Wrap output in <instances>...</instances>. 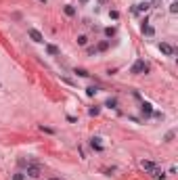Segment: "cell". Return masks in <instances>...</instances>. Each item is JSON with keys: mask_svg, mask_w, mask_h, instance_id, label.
<instances>
[{"mask_svg": "<svg viewBox=\"0 0 178 180\" xmlns=\"http://www.w3.org/2000/svg\"><path fill=\"white\" fill-rule=\"evenodd\" d=\"M25 174H27L30 178H40L42 166L38 164V161H27V164H25Z\"/></svg>", "mask_w": 178, "mask_h": 180, "instance_id": "1", "label": "cell"}, {"mask_svg": "<svg viewBox=\"0 0 178 180\" xmlns=\"http://www.w3.org/2000/svg\"><path fill=\"white\" fill-rule=\"evenodd\" d=\"M151 67H149V63H145L142 59H138L134 65L130 67V74H134V76H142V74H149Z\"/></svg>", "mask_w": 178, "mask_h": 180, "instance_id": "2", "label": "cell"}, {"mask_svg": "<svg viewBox=\"0 0 178 180\" xmlns=\"http://www.w3.org/2000/svg\"><path fill=\"white\" fill-rule=\"evenodd\" d=\"M27 36H30V38H32L36 44H42V42H44V36H42L38 30H36V27H30V30H27Z\"/></svg>", "mask_w": 178, "mask_h": 180, "instance_id": "3", "label": "cell"}, {"mask_svg": "<svg viewBox=\"0 0 178 180\" xmlns=\"http://www.w3.org/2000/svg\"><path fill=\"white\" fill-rule=\"evenodd\" d=\"M159 50H162L166 57H174V55H176V50H174L168 42H162V44H159Z\"/></svg>", "mask_w": 178, "mask_h": 180, "instance_id": "4", "label": "cell"}, {"mask_svg": "<svg viewBox=\"0 0 178 180\" xmlns=\"http://www.w3.org/2000/svg\"><path fill=\"white\" fill-rule=\"evenodd\" d=\"M140 111H142L145 117H149V115H153V105H151V103H142L140 105Z\"/></svg>", "mask_w": 178, "mask_h": 180, "instance_id": "5", "label": "cell"}, {"mask_svg": "<svg viewBox=\"0 0 178 180\" xmlns=\"http://www.w3.org/2000/svg\"><path fill=\"white\" fill-rule=\"evenodd\" d=\"M140 168H142V170H147V172H153V170H155V164H153V161L142 159V161H140Z\"/></svg>", "mask_w": 178, "mask_h": 180, "instance_id": "6", "label": "cell"}, {"mask_svg": "<svg viewBox=\"0 0 178 180\" xmlns=\"http://www.w3.org/2000/svg\"><path fill=\"white\" fill-rule=\"evenodd\" d=\"M63 13H65L67 17H76V6H74V4H65V6H63Z\"/></svg>", "mask_w": 178, "mask_h": 180, "instance_id": "7", "label": "cell"}, {"mask_svg": "<svg viewBox=\"0 0 178 180\" xmlns=\"http://www.w3.org/2000/svg\"><path fill=\"white\" fill-rule=\"evenodd\" d=\"M134 8H136V13H147L149 8H151V2H140V4H136Z\"/></svg>", "mask_w": 178, "mask_h": 180, "instance_id": "8", "label": "cell"}, {"mask_svg": "<svg viewBox=\"0 0 178 180\" xmlns=\"http://www.w3.org/2000/svg\"><path fill=\"white\" fill-rule=\"evenodd\" d=\"M46 52H48L50 57H57L59 55V48L55 46V44H46Z\"/></svg>", "mask_w": 178, "mask_h": 180, "instance_id": "9", "label": "cell"}, {"mask_svg": "<svg viewBox=\"0 0 178 180\" xmlns=\"http://www.w3.org/2000/svg\"><path fill=\"white\" fill-rule=\"evenodd\" d=\"M90 145H92V149H94V151H103V145H101V138H92V140H90Z\"/></svg>", "mask_w": 178, "mask_h": 180, "instance_id": "10", "label": "cell"}, {"mask_svg": "<svg viewBox=\"0 0 178 180\" xmlns=\"http://www.w3.org/2000/svg\"><path fill=\"white\" fill-rule=\"evenodd\" d=\"M74 74H78L80 78H90V74H88L86 69H82V67H76V69H74Z\"/></svg>", "mask_w": 178, "mask_h": 180, "instance_id": "11", "label": "cell"}, {"mask_svg": "<svg viewBox=\"0 0 178 180\" xmlns=\"http://www.w3.org/2000/svg\"><path fill=\"white\" fill-rule=\"evenodd\" d=\"M140 30H142V34H147V36H153V34H155V30L151 27V25H147V23H142Z\"/></svg>", "mask_w": 178, "mask_h": 180, "instance_id": "12", "label": "cell"}, {"mask_svg": "<svg viewBox=\"0 0 178 180\" xmlns=\"http://www.w3.org/2000/svg\"><path fill=\"white\" fill-rule=\"evenodd\" d=\"M105 107H109V109H115V107H118V98H107V101H105Z\"/></svg>", "mask_w": 178, "mask_h": 180, "instance_id": "13", "label": "cell"}, {"mask_svg": "<svg viewBox=\"0 0 178 180\" xmlns=\"http://www.w3.org/2000/svg\"><path fill=\"white\" fill-rule=\"evenodd\" d=\"M78 44H80V46H86V44H88V36L86 34H82V36H78V40H76Z\"/></svg>", "mask_w": 178, "mask_h": 180, "instance_id": "14", "label": "cell"}, {"mask_svg": "<svg viewBox=\"0 0 178 180\" xmlns=\"http://www.w3.org/2000/svg\"><path fill=\"white\" fill-rule=\"evenodd\" d=\"M107 48H109V42H107V40H103V42H99V46H96V50H99V52H105Z\"/></svg>", "mask_w": 178, "mask_h": 180, "instance_id": "15", "label": "cell"}, {"mask_svg": "<svg viewBox=\"0 0 178 180\" xmlns=\"http://www.w3.org/2000/svg\"><path fill=\"white\" fill-rule=\"evenodd\" d=\"M99 113H101V107H90V109H88V115H92V117L99 115Z\"/></svg>", "mask_w": 178, "mask_h": 180, "instance_id": "16", "label": "cell"}, {"mask_svg": "<svg viewBox=\"0 0 178 180\" xmlns=\"http://www.w3.org/2000/svg\"><path fill=\"white\" fill-rule=\"evenodd\" d=\"M174 136H176V132H174V130H170V132H168L166 136H164V140H166V142H170V140H174Z\"/></svg>", "mask_w": 178, "mask_h": 180, "instance_id": "17", "label": "cell"}, {"mask_svg": "<svg viewBox=\"0 0 178 180\" xmlns=\"http://www.w3.org/2000/svg\"><path fill=\"white\" fill-rule=\"evenodd\" d=\"M105 36L107 38H113L115 36V27H105Z\"/></svg>", "mask_w": 178, "mask_h": 180, "instance_id": "18", "label": "cell"}, {"mask_svg": "<svg viewBox=\"0 0 178 180\" xmlns=\"http://www.w3.org/2000/svg\"><path fill=\"white\" fill-rule=\"evenodd\" d=\"M96 92H99V90H96L94 86H90V88H86V96H94Z\"/></svg>", "mask_w": 178, "mask_h": 180, "instance_id": "19", "label": "cell"}, {"mask_svg": "<svg viewBox=\"0 0 178 180\" xmlns=\"http://www.w3.org/2000/svg\"><path fill=\"white\" fill-rule=\"evenodd\" d=\"M40 130H42V132H46V134H55V130H52V128H48V126H44V124L40 126Z\"/></svg>", "mask_w": 178, "mask_h": 180, "instance_id": "20", "label": "cell"}, {"mask_svg": "<svg viewBox=\"0 0 178 180\" xmlns=\"http://www.w3.org/2000/svg\"><path fill=\"white\" fill-rule=\"evenodd\" d=\"M13 180H25L23 172H15V174H13Z\"/></svg>", "mask_w": 178, "mask_h": 180, "instance_id": "21", "label": "cell"}, {"mask_svg": "<svg viewBox=\"0 0 178 180\" xmlns=\"http://www.w3.org/2000/svg\"><path fill=\"white\" fill-rule=\"evenodd\" d=\"M86 52H88V55H96V52H99V50H96V46H90V48H86Z\"/></svg>", "mask_w": 178, "mask_h": 180, "instance_id": "22", "label": "cell"}, {"mask_svg": "<svg viewBox=\"0 0 178 180\" xmlns=\"http://www.w3.org/2000/svg\"><path fill=\"white\" fill-rule=\"evenodd\" d=\"M170 13H178V2H172L170 4Z\"/></svg>", "mask_w": 178, "mask_h": 180, "instance_id": "23", "label": "cell"}, {"mask_svg": "<svg viewBox=\"0 0 178 180\" xmlns=\"http://www.w3.org/2000/svg\"><path fill=\"white\" fill-rule=\"evenodd\" d=\"M109 17L111 19H120V13L118 11H109Z\"/></svg>", "mask_w": 178, "mask_h": 180, "instance_id": "24", "label": "cell"}, {"mask_svg": "<svg viewBox=\"0 0 178 180\" xmlns=\"http://www.w3.org/2000/svg\"><path fill=\"white\" fill-rule=\"evenodd\" d=\"M61 80H63L65 84H69V86H74V80H69V78H61Z\"/></svg>", "mask_w": 178, "mask_h": 180, "instance_id": "25", "label": "cell"}, {"mask_svg": "<svg viewBox=\"0 0 178 180\" xmlns=\"http://www.w3.org/2000/svg\"><path fill=\"white\" fill-rule=\"evenodd\" d=\"M99 2H101V4H107V2H109V0H99Z\"/></svg>", "mask_w": 178, "mask_h": 180, "instance_id": "26", "label": "cell"}, {"mask_svg": "<svg viewBox=\"0 0 178 180\" xmlns=\"http://www.w3.org/2000/svg\"><path fill=\"white\" fill-rule=\"evenodd\" d=\"M48 180H61V178H57V176H52V178H48Z\"/></svg>", "mask_w": 178, "mask_h": 180, "instance_id": "27", "label": "cell"}, {"mask_svg": "<svg viewBox=\"0 0 178 180\" xmlns=\"http://www.w3.org/2000/svg\"><path fill=\"white\" fill-rule=\"evenodd\" d=\"M86 2H88V0H80V4H86Z\"/></svg>", "mask_w": 178, "mask_h": 180, "instance_id": "28", "label": "cell"}, {"mask_svg": "<svg viewBox=\"0 0 178 180\" xmlns=\"http://www.w3.org/2000/svg\"><path fill=\"white\" fill-rule=\"evenodd\" d=\"M40 2H44V4H46V0H40Z\"/></svg>", "mask_w": 178, "mask_h": 180, "instance_id": "29", "label": "cell"}]
</instances>
